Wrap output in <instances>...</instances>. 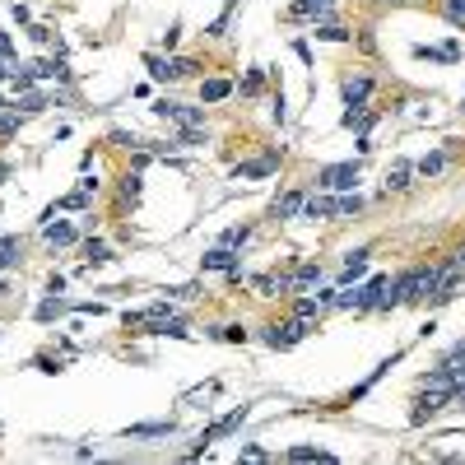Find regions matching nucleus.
I'll list each match as a JSON object with an SVG mask.
<instances>
[{"label":"nucleus","instance_id":"nucleus-1","mask_svg":"<svg viewBox=\"0 0 465 465\" xmlns=\"http://www.w3.org/2000/svg\"><path fill=\"white\" fill-rule=\"evenodd\" d=\"M317 187L322 191H354L358 187V163H326L317 172Z\"/></svg>","mask_w":465,"mask_h":465},{"label":"nucleus","instance_id":"nucleus-2","mask_svg":"<svg viewBox=\"0 0 465 465\" xmlns=\"http://www.w3.org/2000/svg\"><path fill=\"white\" fill-rule=\"evenodd\" d=\"M312 331H317V322H302V317H293V322H284V326H270V331H266V344H270V349H288V344L307 340Z\"/></svg>","mask_w":465,"mask_h":465},{"label":"nucleus","instance_id":"nucleus-3","mask_svg":"<svg viewBox=\"0 0 465 465\" xmlns=\"http://www.w3.org/2000/svg\"><path fill=\"white\" fill-rule=\"evenodd\" d=\"M247 414H252V410H247V405H237V410H228V414H223V419H214L210 428L200 432V442L210 447V442H219V437H228V432H237V428H242V419H247ZM205 447H196V456L205 452Z\"/></svg>","mask_w":465,"mask_h":465},{"label":"nucleus","instance_id":"nucleus-4","mask_svg":"<svg viewBox=\"0 0 465 465\" xmlns=\"http://www.w3.org/2000/svg\"><path fill=\"white\" fill-rule=\"evenodd\" d=\"M154 112L167 117V122H177V126H205V112L200 107H187V102H172V98H158Z\"/></svg>","mask_w":465,"mask_h":465},{"label":"nucleus","instance_id":"nucleus-5","mask_svg":"<svg viewBox=\"0 0 465 465\" xmlns=\"http://www.w3.org/2000/svg\"><path fill=\"white\" fill-rule=\"evenodd\" d=\"M275 167H279V154L252 158V163H237V167H232V182H261V177H275Z\"/></svg>","mask_w":465,"mask_h":465},{"label":"nucleus","instance_id":"nucleus-6","mask_svg":"<svg viewBox=\"0 0 465 465\" xmlns=\"http://www.w3.org/2000/svg\"><path fill=\"white\" fill-rule=\"evenodd\" d=\"M200 266H205V270H223V275H232V279H237V252L219 242V247H210V252L200 256Z\"/></svg>","mask_w":465,"mask_h":465},{"label":"nucleus","instance_id":"nucleus-7","mask_svg":"<svg viewBox=\"0 0 465 465\" xmlns=\"http://www.w3.org/2000/svg\"><path fill=\"white\" fill-rule=\"evenodd\" d=\"M340 93H344V102H349V107H363V102H367V93H372V79H367V75L344 79V84H340Z\"/></svg>","mask_w":465,"mask_h":465},{"label":"nucleus","instance_id":"nucleus-8","mask_svg":"<svg viewBox=\"0 0 465 465\" xmlns=\"http://www.w3.org/2000/svg\"><path fill=\"white\" fill-rule=\"evenodd\" d=\"M266 298H279V293H293V275H256L252 279Z\"/></svg>","mask_w":465,"mask_h":465},{"label":"nucleus","instance_id":"nucleus-9","mask_svg":"<svg viewBox=\"0 0 465 465\" xmlns=\"http://www.w3.org/2000/svg\"><path fill=\"white\" fill-rule=\"evenodd\" d=\"M302 205H307V191H288L284 200H275V219H293V214H302Z\"/></svg>","mask_w":465,"mask_h":465},{"label":"nucleus","instance_id":"nucleus-10","mask_svg":"<svg viewBox=\"0 0 465 465\" xmlns=\"http://www.w3.org/2000/svg\"><path fill=\"white\" fill-rule=\"evenodd\" d=\"M23 261V247H19V237H0V275L5 270H14Z\"/></svg>","mask_w":465,"mask_h":465},{"label":"nucleus","instance_id":"nucleus-11","mask_svg":"<svg viewBox=\"0 0 465 465\" xmlns=\"http://www.w3.org/2000/svg\"><path fill=\"white\" fill-rule=\"evenodd\" d=\"M302 219H335V200L307 196V205H302Z\"/></svg>","mask_w":465,"mask_h":465},{"label":"nucleus","instance_id":"nucleus-12","mask_svg":"<svg viewBox=\"0 0 465 465\" xmlns=\"http://www.w3.org/2000/svg\"><path fill=\"white\" fill-rule=\"evenodd\" d=\"M144 66H149V75H154V79H182L172 56H167V61H163V56H144Z\"/></svg>","mask_w":465,"mask_h":465},{"label":"nucleus","instance_id":"nucleus-13","mask_svg":"<svg viewBox=\"0 0 465 465\" xmlns=\"http://www.w3.org/2000/svg\"><path fill=\"white\" fill-rule=\"evenodd\" d=\"M228 93H232L228 79H205V84H200V98H205V102H223Z\"/></svg>","mask_w":465,"mask_h":465},{"label":"nucleus","instance_id":"nucleus-14","mask_svg":"<svg viewBox=\"0 0 465 465\" xmlns=\"http://www.w3.org/2000/svg\"><path fill=\"white\" fill-rule=\"evenodd\" d=\"M42 232H47V242H52V247H70V242H75V228H70V223H42Z\"/></svg>","mask_w":465,"mask_h":465},{"label":"nucleus","instance_id":"nucleus-15","mask_svg":"<svg viewBox=\"0 0 465 465\" xmlns=\"http://www.w3.org/2000/svg\"><path fill=\"white\" fill-rule=\"evenodd\" d=\"M167 432H172V419L167 423H131L126 437H167Z\"/></svg>","mask_w":465,"mask_h":465},{"label":"nucleus","instance_id":"nucleus-16","mask_svg":"<svg viewBox=\"0 0 465 465\" xmlns=\"http://www.w3.org/2000/svg\"><path fill=\"white\" fill-rule=\"evenodd\" d=\"M410 172H414V163H396L387 172V191H405L410 187Z\"/></svg>","mask_w":465,"mask_h":465},{"label":"nucleus","instance_id":"nucleus-17","mask_svg":"<svg viewBox=\"0 0 465 465\" xmlns=\"http://www.w3.org/2000/svg\"><path fill=\"white\" fill-rule=\"evenodd\" d=\"M322 293H317V298H298V307H293V317H302V322H317V317H322Z\"/></svg>","mask_w":465,"mask_h":465},{"label":"nucleus","instance_id":"nucleus-18","mask_svg":"<svg viewBox=\"0 0 465 465\" xmlns=\"http://www.w3.org/2000/svg\"><path fill=\"white\" fill-rule=\"evenodd\" d=\"M442 167H447V154H423L419 163H414V172H423V177H437Z\"/></svg>","mask_w":465,"mask_h":465},{"label":"nucleus","instance_id":"nucleus-19","mask_svg":"<svg viewBox=\"0 0 465 465\" xmlns=\"http://www.w3.org/2000/svg\"><path fill=\"white\" fill-rule=\"evenodd\" d=\"M363 270H367V252H354L349 261H344V284H354Z\"/></svg>","mask_w":465,"mask_h":465},{"label":"nucleus","instance_id":"nucleus-20","mask_svg":"<svg viewBox=\"0 0 465 465\" xmlns=\"http://www.w3.org/2000/svg\"><path fill=\"white\" fill-rule=\"evenodd\" d=\"M14 107H23V117H33V112H42V107H47V98H42V93H33V89H23Z\"/></svg>","mask_w":465,"mask_h":465},{"label":"nucleus","instance_id":"nucleus-21","mask_svg":"<svg viewBox=\"0 0 465 465\" xmlns=\"http://www.w3.org/2000/svg\"><path fill=\"white\" fill-rule=\"evenodd\" d=\"M187 149H196V144H210V131L205 126H182V135H177Z\"/></svg>","mask_w":465,"mask_h":465},{"label":"nucleus","instance_id":"nucleus-22","mask_svg":"<svg viewBox=\"0 0 465 465\" xmlns=\"http://www.w3.org/2000/svg\"><path fill=\"white\" fill-rule=\"evenodd\" d=\"M84 256H89V266H102V261H112L107 242H98V237H89V242H84Z\"/></svg>","mask_w":465,"mask_h":465},{"label":"nucleus","instance_id":"nucleus-23","mask_svg":"<svg viewBox=\"0 0 465 465\" xmlns=\"http://www.w3.org/2000/svg\"><path fill=\"white\" fill-rule=\"evenodd\" d=\"M288 461H335V456L322 452V447H293V452H288Z\"/></svg>","mask_w":465,"mask_h":465},{"label":"nucleus","instance_id":"nucleus-24","mask_svg":"<svg viewBox=\"0 0 465 465\" xmlns=\"http://www.w3.org/2000/svg\"><path fill=\"white\" fill-rule=\"evenodd\" d=\"M307 284H322V266H298V275H293V288H307Z\"/></svg>","mask_w":465,"mask_h":465},{"label":"nucleus","instance_id":"nucleus-25","mask_svg":"<svg viewBox=\"0 0 465 465\" xmlns=\"http://www.w3.org/2000/svg\"><path fill=\"white\" fill-rule=\"evenodd\" d=\"M19 122H23V112L10 102V112H0V135H14V131H19Z\"/></svg>","mask_w":465,"mask_h":465},{"label":"nucleus","instance_id":"nucleus-26","mask_svg":"<svg viewBox=\"0 0 465 465\" xmlns=\"http://www.w3.org/2000/svg\"><path fill=\"white\" fill-rule=\"evenodd\" d=\"M214 340H228V344H242L247 340V331H242V326H214Z\"/></svg>","mask_w":465,"mask_h":465},{"label":"nucleus","instance_id":"nucleus-27","mask_svg":"<svg viewBox=\"0 0 465 465\" xmlns=\"http://www.w3.org/2000/svg\"><path fill=\"white\" fill-rule=\"evenodd\" d=\"M61 312H66V302H61V298H47L42 307H37V322H52V317H61Z\"/></svg>","mask_w":465,"mask_h":465},{"label":"nucleus","instance_id":"nucleus-28","mask_svg":"<svg viewBox=\"0 0 465 465\" xmlns=\"http://www.w3.org/2000/svg\"><path fill=\"white\" fill-rule=\"evenodd\" d=\"M358 210H363L358 196H335V214H358Z\"/></svg>","mask_w":465,"mask_h":465},{"label":"nucleus","instance_id":"nucleus-29","mask_svg":"<svg viewBox=\"0 0 465 465\" xmlns=\"http://www.w3.org/2000/svg\"><path fill=\"white\" fill-rule=\"evenodd\" d=\"M317 37H322V42H344L349 33H344L340 23H322V28H317Z\"/></svg>","mask_w":465,"mask_h":465},{"label":"nucleus","instance_id":"nucleus-30","mask_svg":"<svg viewBox=\"0 0 465 465\" xmlns=\"http://www.w3.org/2000/svg\"><path fill=\"white\" fill-rule=\"evenodd\" d=\"M247 237H252V228H228L223 232V247H242Z\"/></svg>","mask_w":465,"mask_h":465},{"label":"nucleus","instance_id":"nucleus-31","mask_svg":"<svg viewBox=\"0 0 465 465\" xmlns=\"http://www.w3.org/2000/svg\"><path fill=\"white\" fill-rule=\"evenodd\" d=\"M122 196H126V200H135V196H140V172H126V182H122Z\"/></svg>","mask_w":465,"mask_h":465},{"label":"nucleus","instance_id":"nucleus-32","mask_svg":"<svg viewBox=\"0 0 465 465\" xmlns=\"http://www.w3.org/2000/svg\"><path fill=\"white\" fill-rule=\"evenodd\" d=\"M28 37H33V42H52V28H42V23H33V28H28Z\"/></svg>","mask_w":465,"mask_h":465},{"label":"nucleus","instance_id":"nucleus-33","mask_svg":"<svg viewBox=\"0 0 465 465\" xmlns=\"http://www.w3.org/2000/svg\"><path fill=\"white\" fill-rule=\"evenodd\" d=\"M242 93H261V70H252V75L242 79Z\"/></svg>","mask_w":465,"mask_h":465},{"label":"nucleus","instance_id":"nucleus-34","mask_svg":"<svg viewBox=\"0 0 465 465\" xmlns=\"http://www.w3.org/2000/svg\"><path fill=\"white\" fill-rule=\"evenodd\" d=\"M447 14H452V19H465V0H452V5H447Z\"/></svg>","mask_w":465,"mask_h":465},{"label":"nucleus","instance_id":"nucleus-35","mask_svg":"<svg viewBox=\"0 0 465 465\" xmlns=\"http://www.w3.org/2000/svg\"><path fill=\"white\" fill-rule=\"evenodd\" d=\"M5 56H10V37L0 33V61H5Z\"/></svg>","mask_w":465,"mask_h":465},{"label":"nucleus","instance_id":"nucleus-36","mask_svg":"<svg viewBox=\"0 0 465 465\" xmlns=\"http://www.w3.org/2000/svg\"><path fill=\"white\" fill-rule=\"evenodd\" d=\"M5 293H10V284H5V279H0V298H5Z\"/></svg>","mask_w":465,"mask_h":465},{"label":"nucleus","instance_id":"nucleus-37","mask_svg":"<svg viewBox=\"0 0 465 465\" xmlns=\"http://www.w3.org/2000/svg\"><path fill=\"white\" fill-rule=\"evenodd\" d=\"M317 5H335V0H317Z\"/></svg>","mask_w":465,"mask_h":465},{"label":"nucleus","instance_id":"nucleus-38","mask_svg":"<svg viewBox=\"0 0 465 465\" xmlns=\"http://www.w3.org/2000/svg\"><path fill=\"white\" fill-rule=\"evenodd\" d=\"M0 107H10V102H5V98H0Z\"/></svg>","mask_w":465,"mask_h":465},{"label":"nucleus","instance_id":"nucleus-39","mask_svg":"<svg viewBox=\"0 0 465 465\" xmlns=\"http://www.w3.org/2000/svg\"><path fill=\"white\" fill-rule=\"evenodd\" d=\"M456 400H465V391H461V396H456Z\"/></svg>","mask_w":465,"mask_h":465}]
</instances>
